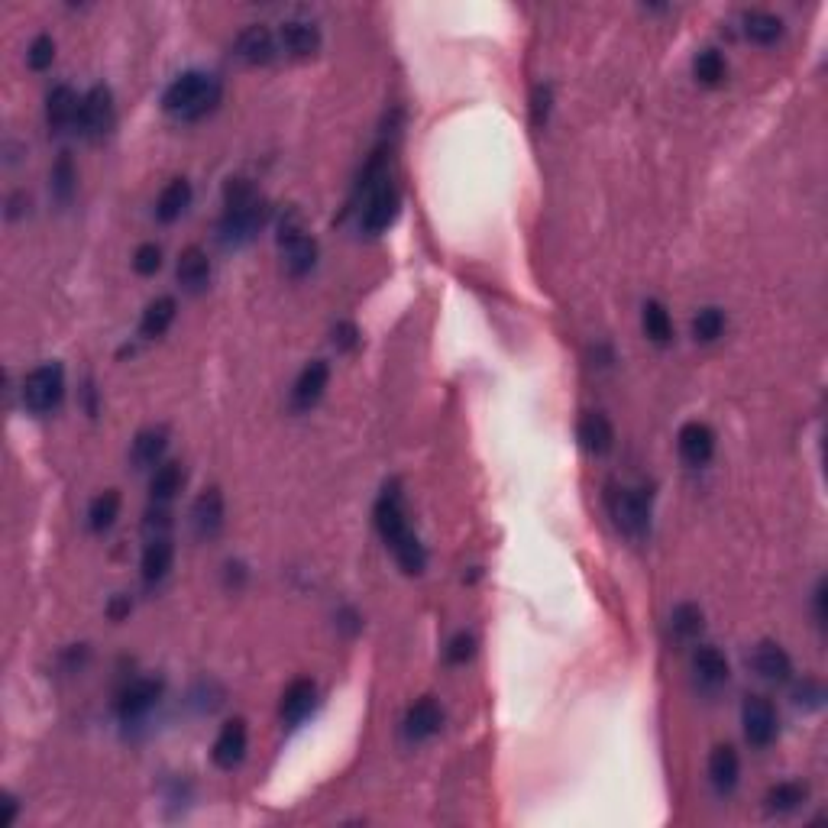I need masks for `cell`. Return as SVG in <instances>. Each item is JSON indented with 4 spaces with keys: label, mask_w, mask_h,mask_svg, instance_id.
<instances>
[{
    "label": "cell",
    "mask_w": 828,
    "mask_h": 828,
    "mask_svg": "<svg viewBox=\"0 0 828 828\" xmlns=\"http://www.w3.org/2000/svg\"><path fill=\"white\" fill-rule=\"evenodd\" d=\"M376 528L382 534L385 547H392V554L408 576H418L427 567L424 544L418 541V534L408 528V512H405V495L398 482H389L382 489L376 502Z\"/></svg>",
    "instance_id": "1"
},
{
    "label": "cell",
    "mask_w": 828,
    "mask_h": 828,
    "mask_svg": "<svg viewBox=\"0 0 828 828\" xmlns=\"http://www.w3.org/2000/svg\"><path fill=\"white\" fill-rule=\"evenodd\" d=\"M266 217H269V207L256 195V188L246 178H230L224 188V217L217 224V240L227 250H240V246L256 240Z\"/></svg>",
    "instance_id": "2"
},
{
    "label": "cell",
    "mask_w": 828,
    "mask_h": 828,
    "mask_svg": "<svg viewBox=\"0 0 828 828\" xmlns=\"http://www.w3.org/2000/svg\"><path fill=\"white\" fill-rule=\"evenodd\" d=\"M220 81L207 72H185L178 75L169 88L162 94V110L165 114H172L175 120H201L207 117L211 110H217L220 104Z\"/></svg>",
    "instance_id": "3"
},
{
    "label": "cell",
    "mask_w": 828,
    "mask_h": 828,
    "mask_svg": "<svg viewBox=\"0 0 828 828\" xmlns=\"http://www.w3.org/2000/svg\"><path fill=\"white\" fill-rule=\"evenodd\" d=\"M279 250L285 256V269L292 279H301V275H308L317 262V243L305 227V217L301 211H285L282 224H279Z\"/></svg>",
    "instance_id": "4"
},
{
    "label": "cell",
    "mask_w": 828,
    "mask_h": 828,
    "mask_svg": "<svg viewBox=\"0 0 828 828\" xmlns=\"http://www.w3.org/2000/svg\"><path fill=\"white\" fill-rule=\"evenodd\" d=\"M609 512L615 528L628 537H644L651 531V492L644 486H621L609 495Z\"/></svg>",
    "instance_id": "5"
},
{
    "label": "cell",
    "mask_w": 828,
    "mask_h": 828,
    "mask_svg": "<svg viewBox=\"0 0 828 828\" xmlns=\"http://www.w3.org/2000/svg\"><path fill=\"white\" fill-rule=\"evenodd\" d=\"M65 395V369L59 363L36 366L23 382V405L33 414H49L62 405Z\"/></svg>",
    "instance_id": "6"
},
{
    "label": "cell",
    "mask_w": 828,
    "mask_h": 828,
    "mask_svg": "<svg viewBox=\"0 0 828 828\" xmlns=\"http://www.w3.org/2000/svg\"><path fill=\"white\" fill-rule=\"evenodd\" d=\"M114 94H110L107 85H94L85 98H81V110H78V123L75 130L85 136V140L98 143L104 136L114 130Z\"/></svg>",
    "instance_id": "7"
},
{
    "label": "cell",
    "mask_w": 828,
    "mask_h": 828,
    "mask_svg": "<svg viewBox=\"0 0 828 828\" xmlns=\"http://www.w3.org/2000/svg\"><path fill=\"white\" fill-rule=\"evenodd\" d=\"M398 207H402V195H398V188L392 178H385L376 188L369 191V198L363 204V214H360V227L369 237H379L385 233L398 217Z\"/></svg>",
    "instance_id": "8"
},
{
    "label": "cell",
    "mask_w": 828,
    "mask_h": 828,
    "mask_svg": "<svg viewBox=\"0 0 828 828\" xmlns=\"http://www.w3.org/2000/svg\"><path fill=\"white\" fill-rule=\"evenodd\" d=\"M741 725H744V738H748L754 748H767L777 738V709L774 702L764 696H748L741 706Z\"/></svg>",
    "instance_id": "9"
},
{
    "label": "cell",
    "mask_w": 828,
    "mask_h": 828,
    "mask_svg": "<svg viewBox=\"0 0 828 828\" xmlns=\"http://www.w3.org/2000/svg\"><path fill=\"white\" fill-rule=\"evenodd\" d=\"M159 696H162V680H153V676L133 680V683L120 693V702H117L120 719H123V722L143 719V715L159 702Z\"/></svg>",
    "instance_id": "10"
},
{
    "label": "cell",
    "mask_w": 828,
    "mask_h": 828,
    "mask_svg": "<svg viewBox=\"0 0 828 828\" xmlns=\"http://www.w3.org/2000/svg\"><path fill=\"white\" fill-rule=\"evenodd\" d=\"M246 744H250V731H246V722L243 719H230L224 728H220V735L214 741V764L220 770H233L243 764L246 757Z\"/></svg>",
    "instance_id": "11"
},
{
    "label": "cell",
    "mask_w": 828,
    "mask_h": 828,
    "mask_svg": "<svg viewBox=\"0 0 828 828\" xmlns=\"http://www.w3.org/2000/svg\"><path fill=\"white\" fill-rule=\"evenodd\" d=\"M676 447H680V457L686 466H706L715 453V431L702 421H689L680 427Z\"/></svg>",
    "instance_id": "12"
},
{
    "label": "cell",
    "mask_w": 828,
    "mask_h": 828,
    "mask_svg": "<svg viewBox=\"0 0 828 828\" xmlns=\"http://www.w3.org/2000/svg\"><path fill=\"white\" fill-rule=\"evenodd\" d=\"M233 55L246 65H269L279 55V39H275L266 26H246L233 43Z\"/></svg>",
    "instance_id": "13"
},
{
    "label": "cell",
    "mask_w": 828,
    "mask_h": 828,
    "mask_svg": "<svg viewBox=\"0 0 828 828\" xmlns=\"http://www.w3.org/2000/svg\"><path fill=\"white\" fill-rule=\"evenodd\" d=\"M191 528L201 541H211L224 528V495L220 489H204L191 505Z\"/></svg>",
    "instance_id": "14"
},
{
    "label": "cell",
    "mask_w": 828,
    "mask_h": 828,
    "mask_svg": "<svg viewBox=\"0 0 828 828\" xmlns=\"http://www.w3.org/2000/svg\"><path fill=\"white\" fill-rule=\"evenodd\" d=\"M327 382H330V366H327L324 360H311L305 369H301V376L295 379L292 408H295V411H311L317 402H321Z\"/></svg>",
    "instance_id": "15"
},
{
    "label": "cell",
    "mask_w": 828,
    "mask_h": 828,
    "mask_svg": "<svg viewBox=\"0 0 828 828\" xmlns=\"http://www.w3.org/2000/svg\"><path fill=\"white\" fill-rule=\"evenodd\" d=\"M440 725H444V712H440V706H437L431 696H424V699H418L408 709L405 722H402V731H405V738L411 744H418V741L434 738L437 731H440Z\"/></svg>",
    "instance_id": "16"
},
{
    "label": "cell",
    "mask_w": 828,
    "mask_h": 828,
    "mask_svg": "<svg viewBox=\"0 0 828 828\" xmlns=\"http://www.w3.org/2000/svg\"><path fill=\"white\" fill-rule=\"evenodd\" d=\"M751 667H754L757 676H761V680L786 683L790 680V673H793V660L777 641H761L751 654Z\"/></svg>",
    "instance_id": "17"
},
{
    "label": "cell",
    "mask_w": 828,
    "mask_h": 828,
    "mask_svg": "<svg viewBox=\"0 0 828 828\" xmlns=\"http://www.w3.org/2000/svg\"><path fill=\"white\" fill-rule=\"evenodd\" d=\"M279 52H285L288 59H311V55L321 49V30L311 23H285L279 30Z\"/></svg>",
    "instance_id": "18"
},
{
    "label": "cell",
    "mask_w": 828,
    "mask_h": 828,
    "mask_svg": "<svg viewBox=\"0 0 828 828\" xmlns=\"http://www.w3.org/2000/svg\"><path fill=\"white\" fill-rule=\"evenodd\" d=\"M314 702H317V686H314V680H305V676H301V680H295L282 693V702H279L282 722L288 728H295L298 722H305L308 715H311V709H314Z\"/></svg>",
    "instance_id": "19"
},
{
    "label": "cell",
    "mask_w": 828,
    "mask_h": 828,
    "mask_svg": "<svg viewBox=\"0 0 828 828\" xmlns=\"http://www.w3.org/2000/svg\"><path fill=\"white\" fill-rule=\"evenodd\" d=\"M78 110H81V98L68 88V85H59L49 91L46 98V123L52 133H65L72 130L78 123Z\"/></svg>",
    "instance_id": "20"
},
{
    "label": "cell",
    "mask_w": 828,
    "mask_h": 828,
    "mask_svg": "<svg viewBox=\"0 0 828 828\" xmlns=\"http://www.w3.org/2000/svg\"><path fill=\"white\" fill-rule=\"evenodd\" d=\"M576 437H579V444H583V450L596 453V457H602V453H609L615 447V427L599 411H589V414L579 418Z\"/></svg>",
    "instance_id": "21"
},
{
    "label": "cell",
    "mask_w": 828,
    "mask_h": 828,
    "mask_svg": "<svg viewBox=\"0 0 828 828\" xmlns=\"http://www.w3.org/2000/svg\"><path fill=\"white\" fill-rule=\"evenodd\" d=\"M178 285L185 288V292L191 295H198L207 288V282H211V259H207V253L201 250V246H188V250H182V256H178Z\"/></svg>",
    "instance_id": "22"
},
{
    "label": "cell",
    "mask_w": 828,
    "mask_h": 828,
    "mask_svg": "<svg viewBox=\"0 0 828 828\" xmlns=\"http://www.w3.org/2000/svg\"><path fill=\"white\" fill-rule=\"evenodd\" d=\"M693 673H696V683L702 689H719L728 683V660L725 654L719 651V647H709V644H702L699 651L693 654Z\"/></svg>",
    "instance_id": "23"
},
{
    "label": "cell",
    "mask_w": 828,
    "mask_h": 828,
    "mask_svg": "<svg viewBox=\"0 0 828 828\" xmlns=\"http://www.w3.org/2000/svg\"><path fill=\"white\" fill-rule=\"evenodd\" d=\"M172 560H175V547L169 537H149V544L143 550V583L159 586L169 576Z\"/></svg>",
    "instance_id": "24"
},
{
    "label": "cell",
    "mask_w": 828,
    "mask_h": 828,
    "mask_svg": "<svg viewBox=\"0 0 828 828\" xmlns=\"http://www.w3.org/2000/svg\"><path fill=\"white\" fill-rule=\"evenodd\" d=\"M738 777H741V761H738L735 748L719 744V748L709 754V780H712V786L725 796L738 786Z\"/></svg>",
    "instance_id": "25"
},
{
    "label": "cell",
    "mask_w": 828,
    "mask_h": 828,
    "mask_svg": "<svg viewBox=\"0 0 828 828\" xmlns=\"http://www.w3.org/2000/svg\"><path fill=\"white\" fill-rule=\"evenodd\" d=\"M188 204H191V182L188 178H172L156 201V217L162 224H175V220L188 211Z\"/></svg>",
    "instance_id": "26"
},
{
    "label": "cell",
    "mask_w": 828,
    "mask_h": 828,
    "mask_svg": "<svg viewBox=\"0 0 828 828\" xmlns=\"http://www.w3.org/2000/svg\"><path fill=\"white\" fill-rule=\"evenodd\" d=\"M165 447H169V434H165L162 427H149V431L136 434L130 460L136 463V469H149V466H156L162 460Z\"/></svg>",
    "instance_id": "27"
},
{
    "label": "cell",
    "mask_w": 828,
    "mask_h": 828,
    "mask_svg": "<svg viewBox=\"0 0 828 828\" xmlns=\"http://www.w3.org/2000/svg\"><path fill=\"white\" fill-rule=\"evenodd\" d=\"M175 314H178L175 298L162 295V298H156V301H149L146 311H143V321H140V334H143L146 340H156V337H162L165 330L172 327Z\"/></svg>",
    "instance_id": "28"
},
{
    "label": "cell",
    "mask_w": 828,
    "mask_h": 828,
    "mask_svg": "<svg viewBox=\"0 0 828 828\" xmlns=\"http://www.w3.org/2000/svg\"><path fill=\"white\" fill-rule=\"evenodd\" d=\"M185 486V469L182 463H159V469L149 479V495H153L156 505L172 502L178 492Z\"/></svg>",
    "instance_id": "29"
},
{
    "label": "cell",
    "mask_w": 828,
    "mask_h": 828,
    "mask_svg": "<svg viewBox=\"0 0 828 828\" xmlns=\"http://www.w3.org/2000/svg\"><path fill=\"white\" fill-rule=\"evenodd\" d=\"M806 796L809 790L803 783H796V780H783L777 786H770V793H767V812H774V816H790V812H796L799 806L806 803Z\"/></svg>",
    "instance_id": "30"
},
{
    "label": "cell",
    "mask_w": 828,
    "mask_h": 828,
    "mask_svg": "<svg viewBox=\"0 0 828 828\" xmlns=\"http://www.w3.org/2000/svg\"><path fill=\"white\" fill-rule=\"evenodd\" d=\"M744 36H748L751 43L770 46L783 36V20L777 17V13L751 10V13H744Z\"/></svg>",
    "instance_id": "31"
},
{
    "label": "cell",
    "mask_w": 828,
    "mask_h": 828,
    "mask_svg": "<svg viewBox=\"0 0 828 828\" xmlns=\"http://www.w3.org/2000/svg\"><path fill=\"white\" fill-rule=\"evenodd\" d=\"M641 327H644L647 340L657 343V347H667V343L673 340V321H670V314H667L664 305H660V301H647L644 305Z\"/></svg>",
    "instance_id": "32"
},
{
    "label": "cell",
    "mask_w": 828,
    "mask_h": 828,
    "mask_svg": "<svg viewBox=\"0 0 828 828\" xmlns=\"http://www.w3.org/2000/svg\"><path fill=\"white\" fill-rule=\"evenodd\" d=\"M49 182H52V198L59 204H68L75 198V188H78V169L68 153H62L55 159L52 172H49Z\"/></svg>",
    "instance_id": "33"
},
{
    "label": "cell",
    "mask_w": 828,
    "mask_h": 828,
    "mask_svg": "<svg viewBox=\"0 0 828 828\" xmlns=\"http://www.w3.org/2000/svg\"><path fill=\"white\" fill-rule=\"evenodd\" d=\"M702 631V609L693 602H680L670 612V634L676 641H693Z\"/></svg>",
    "instance_id": "34"
},
{
    "label": "cell",
    "mask_w": 828,
    "mask_h": 828,
    "mask_svg": "<svg viewBox=\"0 0 828 828\" xmlns=\"http://www.w3.org/2000/svg\"><path fill=\"white\" fill-rule=\"evenodd\" d=\"M117 515H120V492H117V489L101 492L98 499L91 502V508H88V524H91V531L104 534L107 528H114Z\"/></svg>",
    "instance_id": "35"
},
{
    "label": "cell",
    "mask_w": 828,
    "mask_h": 828,
    "mask_svg": "<svg viewBox=\"0 0 828 828\" xmlns=\"http://www.w3.org/2000/svg\"><path fill=\"white\" fill-rule=\"evenodd\" d=\"M693 75L699 85H706V88H715V85H722L725 75H728V65L722 59V52H715V49H702L696 55V62H693Z\"/></svg>",
    "instance_id": "36"
},
{
    "label": "cell",
    "mask_w": 828,
    "mask_h": 828,
    "mask_svg": "<svg viewBox=\"0 0 828 828\" xmlns=\"http://www.w3.org/2000/svg\"><path fill=\"white\" fill-rule=\"evenodd\" d=\"M725 334V311L722 308H702L693 317V337L699 343H712Z\"/></svg>",
    "instance_id": "37"
},
{
    "label": "cell",
    "mask_w": 828,
    "mask_h": 828,
    "mask_svg": "<svg viewBox=\"0 0 828 828\" xmlns=\"http://www.w3.org/2000/svg\"><path fill=\"white\" fill-rule=\"evenodd\" d=\"M55 59V43H52V36H36L30 49H26V62H30L33 72H46V68L52 65Z\"/></svg>",
    "instance_id": "38"
},
{
    "label": "cell",
    "mask_w": 828,
    "mask_h": 828,
    "mask_svg": "<svg viewBox=\"0 0 828 828\" xmlns=\"http://www.w3.org/2000/svg\"><path fill=\"white\" fill-rule=\"evenodd\" d=\"M550 104H554V88L550 85H537L531 91V127L541 130L547 117H550Z\"/></svg>",
    "instance_id": "39"
},
{
    "label": "cell",
    "mask_w": 828,
    "mask_h": 828,
    "mask_svg": "<svg viewBox=\"0 0 828 828\" xmlns=\"http://www.w3.org/2000/svg\"><path fill=\"white\" fill-rule=\"evenodd\" d=\"M133 269L140 275H156L162 269V250L156 243H143L140 250L133 253Z\"/></svg>",
    "instance_id": "40"
},
{
    "label": "cell",
    "mask_w": 828,
    "mask_h": 828,
    "mask_svg": "<svg viewBox=\"0 0 828 828\" xmlns=\"http://www.w3.org/2000/svg\"><path fill=\"white\" fill-rule=\"evenodd\" d=\"M476 654V638L469 631H460L457 638L450 641V647H447V660L450 664H466L469 657Z\"/></svg>",
    "instance_id": "41"
},
{
    "label": "cell",
    "mask_w": 828,
    "mask_h": 828,
    "mask_svg": "<svg viewBox=\"0 0 828 828\" xmlns=\"http://www.w3.org/2000/svg\"><path fill=\"white\" fill-rule=\"evenodd\" d=\"M822 699H825V689L816 680H803L796 686V702L803 709H822Z\"/></svg>",
    "instance_id": "42"
},
{
    "label": "cell",
    "mask_w": 828,
    "mask_h": 828,
    "mask_svg": "<svg viewBox=\"0 0 828 828\" xmlns=\"http://www.w3.org/2000/svg\"><path fill=\"white\" fill-rule=\"evenodd\" d=\"M169 528H172V521H169V512H165V505L153 508V512H149L146 521H143V531L149 537H169V534H165Z\"/></svg>",
    "instance_id": "43"
},
{
    "label": "cell",
    "mask_w": 828,
    "mask_h": 828,
    "mask_svg": "<svg viewBox=\"0 0 828 828\" xmlns=\"http://www.w3.org/2000/svg\"><path fill=\"white\" fill-rule=\"evenodd\" d=\"M334 343H337V350H353L356 343H360V330H356L350 321H340L334 327Z\"/></svg>",
    "instance_id": "44"
},
{
    "label": "cell",
    "mask_w": 828,
    "mask_h": 828,
    "mask_svg": "<svg viewBox=\"0 0 828 828\" xmlns=\"http://www.w3.org/2000/svg\"><path fill=\"white\" fill-rule=\"evenodd\" d=\"M130 609H133L130 596H114V599H110V605H107V615L114 618V621H123V618L130 615Z\"/></svg>",
    "instance_id": "45"
},
{
    "label": "cell",
    "mask_w": 828,
    "mask_h": 828,
    "mask_svg": "<svg viewBox=\"0 0 828 828\" xmlns=\"http://www.w3.org/2000/svg\"><path fill=\"white\" fill-rule=\"evenodd\" d=\"M17 799L13 796H4V816H0V828H10L13 825V819H17Z\"/></svg>",
    "instance_id": "46"
},
{
    "label": "cell",
    "mask_w": 828,
    "mask_h": 828,
    "mask_svg": "<svg viewBox=\"0 0 828 828\" xmlns=\"http://www.w3.org/2000/svg\"><path fill=\"white\" fill-rule=\"evenodd\" d=\"M825 592H828L825 583H819L816 586V621L819 625H825Z\"/></svg>",
    "instance_id": "47"
}]
</instances>
